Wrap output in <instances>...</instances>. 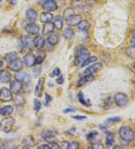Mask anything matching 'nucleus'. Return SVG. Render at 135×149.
Here are the masks:
<instances>
[{"instance_id":"nucleus-30","label":"nucleus","mask_w":135,"mask_h":149,"mask_svg":"<svg viewBox=\"0 0 135 149\" xmlns=\"http://www.w3.org/2000/svg\"><path fill=\"white\" fill-rule=\"evenodd\" d=\"M26 102L25 98L21 95H18L16 96V98L15 99V104L17 106H21L24 105Z\"/></svg>"},{"instance_id":"nucleus-19","label":"nucleus","mask_w":135,"mask_h":149,"mask_svg":"<svg viewBox=\"0 0 135 149\" xmlns=\"http://www.w3.org/2000/svg\"><path fill=\"white\" fill-rule=\"evenodd\" d=\"M94 79H95V78H94L93 74H87V75L82 77V78L78 81V87H80V86L84 85V84H87V83L92 82Z\"/></svg>"},{"instance_id":"nucleus-6","label":"nucleus","mask_w":135,"mask_h":149,"mask_svg":"<svg viewBox=\"0 0 135 149\" xmlns=\"http://www.w3.org/2000/svg\"><path fill=\"white\" fill-rule=\"evenodd\" d=\"M12 99V92L6 87H2L0 91V100L2 102H10Z\"/></svg>"},{"instance_id":"nucleus-20","label":"nucleus","mask_w":135,"mask_h":149,"mask_svg":"<svg viewBox=\"0 0 135 149\" xmlns=\"http://www.w3.org/2000/svg\"><path fill=\"white\" fill-rule=\"evenodd\" d=\"M60 41V35L57 33H51L47 38V42L51 45H56Z\"/></svg>"},{"instance_id":"nucleus-44","label":"nucleus","mask_w":135,"mask_h":149,"mask_svg":"<svg viewBox=\"0 0 135 149\" xmlns=\"http://www.w3.org/2000/svg\"><path fill=\"white\" fill-rule=\"evenodd\" d=\"M49 146H50L51 148H60V146L56 142H50Z\"/></svg>"},{"instance_id":"nucleus-15","label":"nucleus","mask_w":135,"mask_h":149,"mask_svg":"<svg viewBox=\"0 0 135 149\" xmlns=\"http://www.w3.org/2000/svg\"><path fill=\"white\" fill-rule=\"evenodd\" d=\"M11 79V74L7 70H0V82L8 84Z\"/></svg>"},{"instance_id":"nucleus-40","label":"nucleus","mask_w":135,"mask_h":149,"mask_svg":"<svg viewBox=\"0 0 135 149\" xmlns=\"http://www.w3.org/2000/svg\"><path fill=\"white\" fill-rule=\"evenodd\" d=\"M42 108V102L38 100H34V109L36 111H38Z\"/></svg>"},{"instance_id":"nucleus-17","label":"nucleus","mask_w":135,"mask_h":149,"mask_svg":"<svg viewBox=\"0 0 135 149\" xmlns=\"http://www.w3.org/2000/svg\"><path fill=\"white\" fill-rule=\"evenodd\" d=\"M44 78H41L38 80L37 85L35 89V93L38 97H41L42 96V92L44 89Z\"/></svg>"},{"instance_id":"nucleus-4","label":"nucleus","mask_w":135,"mask_h":149,"mask_svg":"<svg viewBox=\"0 0 135 149\" xmlns=\"http://www.w3.org/2000/svg\"><path fill=\"white\" fill-rule=\"evenodd\" d=\"M114 101H115L116 106L119 107L125 106L128 102V98L127 95L124 93H117L114 96Z\"/></svg>"},{"instance_id":"nucleus-39","label":"nucleus","mask_w":135,"mask_h":149,"mask_svg":"<svg viewBox=\"0 0 135 149\" xmlns=\"http://www.w3.org/2000/svg\"><path fill=\"white\" fill-rule=\"evenodd\" d=\"M98 135V132L96 131H92V132H90L88 135H87V140L89 141H92L94 139L96 138V136Z\"/></svg>"},{"instance_id":"nucleus-29","label":"nucleus","mask_w":135,"mask_h":149,"mask_svg":"<svg viewBox=\"0 0 135 149\" xmlns=\"http://www.w3.org/2000/svg\"><path fill=\"white\" fill-rule=\"evenodd\" d=\"M16 58H17V54L16 52H15V51L10 52V53L7 54L6 56H4V60L8 63L11 62L12 60H15Z\"/></svg>"},{"instance_id":"nucleus-12","label":"nucleus","mask_w":135,"mask_h":149,"mask_svg":"<svg viewBox=\"0 0 135 149\" xmlns=\"http://www.w3.org/2000/svg\"><path fill=\"white\" fill-rule=\"evenodd\" d=\"M10 88H11V91L13 93L18 94L21 91L22 88H23L22 82H20V81H18L16 79L15 81L11 82V85H10Z\"/></svg>"},{"instance_id":"nucleus-5","label":"nucleus","mask_w":135,"mask_h":149,"mask_svg":"<svg viewBox=\"0 0 135 149\" xmlns=\"http://www.w3.org/2000/svg\"><path fill=\"white\" fill-rule=\"evenodd\" d=\"M8 68L13 72H19L24 68V63L20 58H16L9 63Z\"/></svg>"},{"instance_id":"nucleus-26","label":"nucleus","mask_w":135,"mask_h":149,"mask_svg":"<svg viewBox=\"0 0 135 149\" xmlns=\"http://www.w3.org/2000/svg\"><path fill=\"white\" fill-rule=\"evenodd\" d=\"M78 97L79 102H80L82 105L87 106V107H89V106H91V102H90L89 100H86V99H85L84 95H83V93H82V92H79Z\"/></svg>"},{"instance_id":"nucleus-24","label":"nucleus","mask_w":135,"mask_h":149,"mask_svg":"<svg viewBox=\"0 0 135 149\" xmlns=\"http://www.w3.org/2000/svg\"><path fill=\"white\" fill-rule=\"evenodd\" d=\"M14 112V109L11 106H6L0 109V115L4 117L9 116Z\"/></svg>"},{"instance_id":"nucleus-52","label":"nucleus","mask_w":135,"mask_h":149,"mask_svg":"<svg viewBox=\"0 0 135 149\" xmlns=\"http://www.w3.org/2000/svg\"><path fill=\"white\" fill-rule=\"evenodd\" d=\"M130 44H131V45L133 46V47H135V38H133L131 40V42H130Z\"/></svg>"},{"instance_id":"nucleus-14","label":"nucleus","mask_w":135,"mask_h":149,"mask_svg":"<svg viewBox=\"0 0 135 149\" xmlns=\"http://www.w3.org/2000/svg\"><path fill=\"white\" fill-rule=\"evenodd\" d=\"M26 31L27 33L31 35H36L38 34L40 31V28L37 24L32 23V24H27L25 27Z\"/></svg>"},{"instance_id":"nucleus-21","label":"nucleus","mask_w":135,"mask_h":149,"mask_svg":"<svg viewBox=\"0 0 135 149\" xmlns=\"http://www.w3.org/2000/svg\"><path fill=\"white\" fill-rule=\"evenodd\" d=\"M53 18V15L51 12H48V11L42 13L41 16H40V20H41V22L44 23V24L50 23V22L52 21Z\"/></svg>"},{"instance_id":"nucleus-47","label":"nucleus","mask_w":135,"mask_h":149,"mask_svg":"<svg viewBox=\"0 0 135 149\" xmlns=\"http://www.w3.org/2000/svg\"><path fill=\"white\" fill-rule=\"evenodd\" d=\"M76 111V109L74 108H69V109H65L63 112L64 113H69V112H74V111Z\"/></svg>"},{"instance_id":"nucleus-50","label":"nucleus","mask_w":135,"mask_h":149,"mask_svg":"<svg viewBox=\"0 0 135 149\" xmlns=\"http://www.w3.org/2000/svg\"><path fill=\"white\" fill-rule=\"evenodd\" d=\"M6 1L11 6H15L17 3V0H6Z\"/></svg>"},{"instance_id":"nucleus-51","label":"nucleus","mask_w":135,"mask_h":149,"mask_svg":"<svg viewBox=\"0 0 135 149\" xmlns=\"http://www.w3.org/2000/svg\"><path fill=\"white\" fill-rule=\"evenodd\" d=\"M120 120V118L119 117H116V118H112L108 119V121L113 122V121H118V120Z\"/></svg>"},{"instance_id":"nucleus-28","label":"nucleus","mask_w":135,"mask_h":149,"mask_svg":"<svg viewBox=\"0 0 135 149\" xmlns=\"http://www.w3.org/2000/svg\"><path fill=\"white\" fill-rule=\"evenodd\" d=\"M26 16L28 17V19L30 20L31 21H35L38 15H37V12L35 10L28 9L26 11Z\"/></svg>"},{"instance_id":"nucleus-45","label":"nucleus","mask_w":135,"mask_h":149,"mask_svg":"<svg viewBox=\"0 0 135 149\" xmlns=\"http://www.w3.org/2000/svg\"><path fill=\"white\" fill-rule=\"evenodd\" d=\"M58 77L59 78L56 79V82H57V84H62L64 82V77H63V75H60V76Z\"/></svg>"},{"instance_id":"nucleus-36","label":"nucleus","mask_w":135,"mask_h":149,"mask_svg":"<svg viewBox=\"0 0 135 149\" xmlns=\"http://www.w3.org/2000/svg\"><path fill=\"white\" fill-rule=\"evenodd\" d=\"M80 148V145L78 142H71L68 143L67 148L68 149H78Z\"/></svg>"},{"instance_id":"nucleus-46","label":"nucleus","mask_w":135,"mask_h":149,"mask_svg":"<svg viewBox=\"0 0 135 149\" xmlns=\"http://www.w3.org/2000/svg\"><path fill=\"white\" fill-rule=\"evenodd\" d=\"M38 149H51V147H50V146H49V144H44V145H42V146H40L38 147Z\"/></svg>"},{"instance_id":"nucleus-9","label":"nucleus","mask_w":135,"mask_h":149,"mask_svg":"<svg viewBox=\"0 0 135 149\" xmlns=\"http://www.w3.org/2000/svg\"><path fill=\"white\" fill-rule=\"evenodd\" d=\"M103 69V64L101 63H97L96 64L90 65L85 70L84 73L86 74H93L94 73L97 72Z\"/></svg>"},{"instance_id":"nucleus-33","label":"nucleus","mask_w":135,"mask_h":149,"mask_svg":"<svg viewBox=\"0 0 135 149\" xmlns=\"http://www.w3.org/2000/svg\"><path fill=\"white\" fill-rule=\"evenodd\" d=\"M96 61H97V57H96V56H89L88 58L85 60L80 66L81 67H84V66H86V65H89V64L90 63H92L96 62Z\"/></svg>"},{"instance_id":"nucleus-56","label":"nucleus","mask_w":135,"mask_h":149,"mask_svg":"<svg viewBox=\"0 0 135 149\" xmlns=\"http://www.w3.org/2000/svg\"><path fill=\"white\" fill-rule=\"evenodd\" d=\"M134 139H135V136H134Z\"/></svg>"},{"instance_id":"nucleus-38","label":"nucleus","mask_w":135,"mask_h":149,"mask_svg":"<svg viewBox=\"0 0 135 149\" xmlns=\"http://www.w3.org/2000/svg\"><path fill=\"white\" fill-rule=\"evenodd\" d=\"M46 54L44 53H41V54L38 55V56H36V64L42 63L44 60Z\"/></svg>"},{"instance_id":"nucleus-53","label":"nucleus","mask_w":135,"mask_h":149,"mask_svg":"<svg viewBox=\"0 0 135 149\" xmlns=\"http://www.w3.org/2000/svg\"><path fill=\"white\" fill-rule=\"evenodd\" d=\"M114 148H123L121 147V146H115V147H114Z\"/></svg>"},{"instance_id":"nucleus-32","label":"nucleus","mask_w":135,"mask_h":149,"mask_svg":"<svg viewBox=\"0 0 135 149\" xmlns=\"http://www.w3.org/2000/svg\"><path fill=\"white\" fill-rule=\"evenodd\" d=\"M126 54H127L128 56H129L130 58L135 59V47L131 46L130 47L127 48V50H126Z\"/></svg>"},{"instance_id":"nucleus-10","label":"nucleus","mask_w":135,"mask_h":149,"mask_svg":"<svg viewBox=\"0 0 135 149\" xmlns=\"http://www.w3.org/2000/svg\"><path fill=\"white\" fill-rule=\"evenodd\" d=\"M15 78L17 80L20 81V82H23L24 84H29L31 81L30 76L24 72H17L15 74Z\"/></svg>"},{"instance_id":"nucleus-2","label":"nucleus","mask_w":135,"mask_h":149,"mask_svg":"<svg viewBox=\"0 0 135 149\" xmlns=\"http://www.w3.org/2000/svg\"><path fill=\"white\" fill-rule=\"evenodd\" d=\"M119 136H120L121 139L127 142H131L133 141L134 138V133L133 130L132 128L129 127H123L119 129Z\"/></svg>"},{"instance_id":"nucleus-37","label":"nucleus","mask_w":135,"mask_h":149,"mask_svg":"<svg viewBox=\"0 0 135 149\" xmlns=\"http://www.w3.org/2000/svg\"><path fill=\"white\" fill-rule=\"evenodd\" d=\"M71 4L73 7L79 8L83 6V1L82 0H72Z\"/></svg>"},{"instance_id":"nucleus-8","label":"nucleus","mask_w":135,"mask_h":149,"mask_svg":"<svg viewBox=\"0 0 135 149\" xmlns=\"http://www.w3.org/2000/svg\"><path fill=\"white\" fill-rule=\"evenodd\" d=\"M24 64L27 67H33L36 64V56L32 53H28L24 59Z\"/></svg>"},{"instance_id":"nucleus-18","label":"nucleus","mask_w":135,"mask_h":149,"mask_svg":"<svg viewBox=\"0 0 135 149\" xmlns=\"http://www.w3.org/2000/svg\"><path fill=\"white\" fill-rule=\"evenodd\" d=\"M45 40L43 36H37L35 38L33 39V45L35 47V48L37 49H41L43 47V46L44 45Z\"/></svg>"},{"instance_id":"nucleus-48","label":"nucleus","mask_w":135,"mask_h":149,"mask_svg":"<svg viewBox=\"0 0 135 149\" xmlns=\"http://www.w3.org/2000/svg\"><path fill=\"white\" fill-rule=\"evenodd\" d=\"M93 148H104V146H103L101 143L97 142V143L94 144Z\"/></svg>"},{"instance_id":"nucleus-35","label":"nucleus","mask_w":135,"mask_h":149,"mask_svg":"<svg viewBox=\"0 0 135 149\" xmlns=\"http://www.w3.org/2000/svg\"><path fill=\"white\" fill-rule=\"evenodd\" d=\"M114 142V137L112 134L107 135L106 138V146L107 147H111Z\"/></svg>"},{"instance_id":"nucleus-16","label":"nucleus","mask_w":135,"mask_h":149,"mask_svg":"<svg viewBox=\"0 0 135 149\" xmlns=\"http://www.w3.org/2000/svg\"><path fill=\"white\" fill-rule=\"evenodd\" d=\"M22 146L24 148H32L35 146V139L32 136H26L22 142Z\"/></svg>"},{"instance_id":"nucleus-54","label":"nucleus","mask_w":135,"mask_h":149,"mask_svg":"<svg viewBox=\"0 0 135 149\" xmlns=\"http://www.w3.org/2000/svg\"><path fill=\"white\" fill-rule=\"evenodd\" d=\"M133 37L134 38H135V29H134V31H133Z\"/></svg>"},{"instance_id":"nucleus-23","label":"nucleus","mask_w":135,"mask_h":149,"mask_svg":"<svg viewBox=\"0 0 135 149\" xmlns=\"http://www.w3.org/2000/svg\"><path fill=\"white\" fill-rule=\"evenodd\" d=\"M54 24L52 23H46V24L44 25L43 29H42V34L44 35V36H47V35L51 34V33H53L54 30Z\"/></svg>"},{"instance_id":"nucleus-49","label":"nucleus","mask_w":135,"mask_h":149,"mask_svg":"<svg viewBox=\"0 0 135 149\" xmlns=\"http://www.w3.org/2000/svg\"><path fill=\"white\" fill-rule=\"evenodd\" d=\"M6 148V143L3 140L0 139V149Z\"/></svg>"},{"instance_id":"nucleus-7","label":"nucleus","mask_w":135,"mask_h":149,"mask_svg":"<svg viewBox=\"0 0 135 149\" xmlns=\"http://www.w3.org/2000/svg\"><path fill=\"white\" fill-rule=\"evenodd\" d=\"M42 8L46 11L51 12V11H54L57 9L58 5L54 0H47L42 4Z\"/></svg>"},{"instance_id":"nucleus-42","label":"nucleus","mask_w":135,"mask_h":149,"mask_svg":"<svg viewBox=\"0 0 135 149\" xmlns=\"http://www.w3.org/2000/svg\"><path fill=\"white\" fill-rule=\"evenodd\" d=\"M51 100H52V97L48 93H46L45 94V105H48L51 102Z\"/></svg>"},{"instance_id":"nucleus-22","label":"nucleus","mask_w":135,"mask_h":149,"mask_svg":"<svg viewBox=\"0 0 135 149\" xmlns=\"http://www.w3.org/2000/svg\"><path fill=\"white\" fill-rule=\"evenodd\" d=\"M57 131L52 130H46L42 133V138L44 140H49L54 138L57 135Z\"/></svg>"},{"instance_id":"nucleus-3","label":"nucleus","mask_w":135,"mask_h":149,"mask_svg":"<svg viewBox=\"0 0 135 149\" xmlns=\"http://www.w3.org/2000/svg\"><path fill=\"white\" fill-rule=\"evenodd\" d=\"M15 123V118L12 117H8L4 118L2 121L0 122V127L2 131L5 133H10L12 130L14 124Z\"/></svg>"},{"instance_id":"nucleus-13","label":"nucleus","mask_w":135,"mask_h":149,"mask_svg":"<svg viewBox=\"0 0 135 149\" xmlns=\"http://www.w3.org/2000/svg\"><path fill=\"white\" fill-rule=\"evenodd\" d=\"M20 42H21L22 47L26 48V49H31L33 45V40L29 36H23L20 38Z\"/></svg>"},{"instance_id":"nucleus-43","label":"nucleus","mask_w":135,"mask_h":149,"mask_svg":"<svg viewBox=\"0 0 135 149\" xmlns=\"http://www.w3.org/2000/svg\"><path fill=\"white\" fill-rule=\"evenodd\" d=\"M72 118L75 119V120H85L87 119V116H83V115H75V116H73Z\"/></svg>"},{"instance_id":"nucleus-11","label":"nucleus","mask_w":135,"mask_h":149,"mask_svg":"<svg viewBox=\"0 0 135 149\" xmlns=\"http://www.w3.org/2000/svg\"><path fill=\"white\" fill-rule=\"evenodd\" d=\"M82 20V17L79 15H73L72 16H71L70 17L67 18L65 20L66 21V24L69 26H77L79 24L80 20Z\"/></svg>"},{"instance_id":"nucleus-1","label":"nucleus","mask_w":135,"mask_h":149,"mask_svg":"<svg viewBox=\"0 0 135 149\" xmlns=\"http://www.w3.org/2000/svg\"><path fill=\"white\" fill-rule=\"evenodd\" d=\"M90 54L89 50L87 47L83 46L80 45L77 48V52H76V58H75V65H81L83 64L85 60H87Z\"/></svg>"},{"instance_id":"nucleus-55","label":"nucleus","mask_w":135,"mask_h":149,"mask_svg":"<svg viewBox=\"0 0 135 149\" xmlns=\"http://www.w3.org/2000/svg\"><path fill=\"white\" fill-rule=\"evenodd\" d=\"M134 68H135V63H134Z\"/></svg>"},{"instance_id":"nucleus-34","label":"nucleus","mask_w":135,"mask_h":149,"mask_svg":"<svg viewBox=\"0 0 135 149\" xmlns=\"http://www.w3.org/2000/svg\"><path fill=\"white\" fill-rule=\"evenodd\" d=\"M73 15H74V9H73L72 8H67L66 10H65L64 13H63V16H64L65 20H66V19L69 18V17H70L72 16Z\"/></svg>"},{"instance_id":"nucleus-41","label":"nucleus","mask_w":135,"mask_h":149,"mask_svg":"<svg viewBox=\"0 0 135 149\" xmlns=\"http://www.w3.org/2000/svg\"><path fill=\"white\" fill-rule=\"evenodd\" d=\"M60 74H61V72H60V68H56V69L53 71V72L51 73L50 77H51V78H53V77L55 76H60Z\"/></svg>"},{"instance_id":"nucleus-57","label":"nucleus","mask_w":135,"mask_h":149,"mask_svg":"<svg viewBox=\"0 0 135 149\" xmlns=\"http://www.w3.org/2000/svg\"><path fill=\"white\" fill-rule=\"evenodd\" d=\"M95 1H97V0H95Z\"/></svg>"},{"instance_id":"nucleus-31","label":"nucleus","mask_w":135,"mask_h":149,"mask_svg":"<svg viewBox=\"0 0 135 149\" xmlns=\"http://www.w3.org/2000/svg\"><path fill=\"white\" fill-rule=\"evenodd\" d=\"M74 30L71 28H66L65 29V31L63 33V36L65 37V38L67 39H71V38H73L74 36Z\"/></svg>"},{"instance_id":"nucleus-25","label":"nucleus","mask_w":135,"mask_h":149,"mask_svg":"<svg viewBox=\"0 0 135 149\" xmlns=\"http://www.w3.org/2000/svg\"><path fill=\"white\" fill-rule=\"evenodd\" d=\"M78 29L81 31H87L90 27V24L87 20H81L80 22L78 24Z\"/></svg>"},{"instance_id":"nucleus-27","label":"nucleus","mask_w":135,"mask_h":149,"mask_svg":"<svg viewBox=\"0 0 135 149\" xmlns=\"http://www.w3.org/2000/svg\"><path fill=\"white\" fill-rule=\"evenodd\" d=\"M54 26L55 28H56L57 29L60 30L62 29V28L63 27V18L62 17L60 16V15H57L54 20Z\"/></svg>"}]
</instances>
